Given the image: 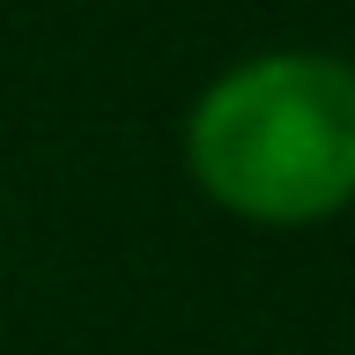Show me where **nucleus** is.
<instances>
[{"label": "nucleus", "mask_w": 355, "mask_h": 355, "mask_svg": "<svg viewBox=\"0 0 355 355\" xmlns=\"http://www.w3.org/2000/svg\"><path fill=\"white\" fill-rule=\"evenodd\" d=\"M185 163L215 207L304 230L355 200V67L333 52H259L185 119Z\"/></svg>", "instance_id": "obj_1"}]
</instances>
